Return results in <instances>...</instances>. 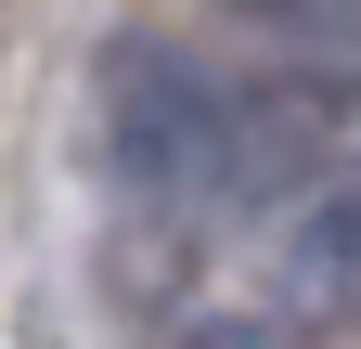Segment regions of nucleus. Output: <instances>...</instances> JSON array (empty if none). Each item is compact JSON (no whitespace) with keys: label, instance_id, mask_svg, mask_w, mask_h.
Segmentation results:
<instances>
[{"label":"nucleus","instance_id":"nucleus-1","mask_svg":"<svg viewBox=\"0 0 361 349\" xmlns=\"http://www.w3.org/2000/svg\"><path fill=\"white\" fill-rule=\"evenodd\" d=\"M233 117H245V168H258V220L297 207V194H361V65L233 78Z\"/></svg>","mask_w":361,"mask_h":349},{"label":"nucleus","instance_id":"nucleus-2","mask_svg":"<svg viewBox=\"0 0 361 349\" xmlns=\"http://www.w3.org/2000/svg\"><path fill=\"white\" fill-rule=\"evenodd\" d=\"M233 26H258V39H297V52H336V65H361V0H219Z\"/></svg>","mask_w":361,"mask_h":349}]
</instances>
